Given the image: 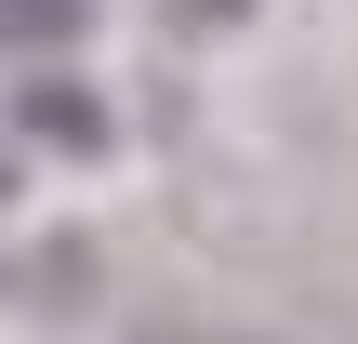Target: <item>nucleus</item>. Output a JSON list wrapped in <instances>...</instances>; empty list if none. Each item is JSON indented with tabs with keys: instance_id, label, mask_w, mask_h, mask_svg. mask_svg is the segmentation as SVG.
<instances>
[{
	"instance_id": "nucleus-3",
	"label": "nucleus",
	"mask_w": 358,
	"mask_h": 344,
	"mask_svg": "<svg viewBox=\"0 0 358 344\" xmlns=\"http://www.w3.org/2000/svg\"><path fill=\"white\" fill-rule=\"evenodd\" d=\"M13 186H27V172H13V133H0V212H13Z\"/></svg>"
},
{
	"instance_id": "nucleus-1",
	"label": "nucleus",
	"mask_w": 358,
	"mask_h": 344,
	"mask_svg": "<svg viewBox=\"0 0 358 344\" xmlns=\"http://www.w3.org/2000/svg\"><path fill=\"white\" fill-rule=\"evenodd\" d=\"M27 133H40V146H106V106H93L80 80H27Z\"/></svg>"
},
{
	"instance_id": "nucleus-4",
	"label": "nucleus",
	"mask_w": 358,
	"mask_h": 344,
	"mask_svg": "<svg viewBox=\"0 0 358 344\" xmlns=\"http://www.w3.org/2000/svg\"><path fill=\"white\" fill-rule=\"evenodd\" d=\"M199 13H252V0H199Z\"/></svg>"
},
{
	"instance_id": "nucleus-2",
	"label": "nucleus",
	"mask_w": 358,
	"mask_h": 344,
	"mask_svg": "<svg viewBox=\"0 0 358 344\" xmlns=\"http://www.w3.org/2000/svg\"><path fill=\"white\" fill-rule=\"evenodd\" d=\"M93 27V0H0V53H66Z\"/></svg>"
}]
</instances>
